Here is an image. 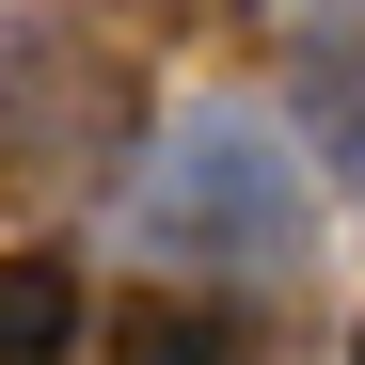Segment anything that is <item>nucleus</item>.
<instances>
[{
	"label": "nucleus",
	"mask_w": 365,
	"mask_h": 365,
	"mask_svg": "<svg viewBox=\"0 0 365 365\" xmlns=\"http://www.w3.org/2000/svg\"><path fill=\"white\" fill-rule=\"evenodd\" d=\"M302 159L255 128V111H191V128H159V159H143V191H128V238L159 270H302Z\"/></svg>",
	"instance_id": "nucleus-1"
},
{
	"label": "nucleus",
	"mask_w": 365,
	"mask_h": 365,
	"mask_svg": "<svg viewBox=\"0 0 365 365\" xmlns=\"http://www.w3.org/2000/svg\"><path fill=\"white\" fill-rule=\"evenodd\" d=\"M111 143H128V64L96 32H64V16H0V159L64 191Z\"/></svg>",
	"instance_id": "nucleus-2"
},
{
	"label": "nucleus",
	"mask_w": 365,
	"mask_h": 365,
	"mask_svg": "<svg viewBox=\"0 0 365 365\" xmlns=\"http://www.w3.org/2000/svg\"><path fill=\"white\" fill-rule=\"evenodd\" d=\"M0 365H80V270L0 255Z\"/></svg>",
	"instance_id": "nucleus-3"
},
{
	"label": "nucleus",
	"mask_w": 365,
	"mask_h": 365,
	"mask_svg": "<svg viewBox=\"0 0 365 365\" xmlns=\"http://www.w3.org/2000/svg\"><path fill=\"white\" fill-rule=\"evenodd\" d=\"M111 365H238V318H222V302H175V286H143L128 318H111Z\"/></svg>",
	"instance_id": "nucleus-4"
},
{
	"label": "nucleus",
	"mask_w": 365,
	"mask_h": 365,
	"mask_svg": "<svg viewBox=\"0 0 365 365\" xmlns=\"http://www.w3.org/2000/svg\"><path fill=\"white\" fill-rule=\"evenodd\" d=\"M128 16H159V32H175V16H207V0H128Z\"/></svg>",
	"instance_id": "nucleus-5"
},
{
	"label": "nucleus",
	"mask_w": 365,
	"mask_h": 365,
	"mask_svg": "<svg viewBox=\"0 0 365 365\" xmlns=\"http://www.w3.org/2000/svg\"><path fill=\"white\" fill-rule=\"evenodd\" d=\"M349 365H365V334H349Z\"/></svg>",
	"instance_id": "nucleus-6"
}]
</instances>
